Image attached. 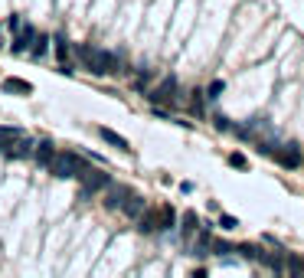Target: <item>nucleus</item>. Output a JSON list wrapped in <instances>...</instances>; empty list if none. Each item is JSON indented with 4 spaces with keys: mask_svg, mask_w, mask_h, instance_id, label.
Here are the masks:
<instances>
[{
    "mask_svg": "<svg viewBox=\"0 0 304 278\" xmlns=\"http://www.w3.org/2000/svg\"><path fill=\"white\" fill-rule=\"evenodd\" d=\"M75 56H79V62H82L92 76H115V72H118V66H121L115 52L98 49V46H88V43L75 46Z\"/></svg>",
    "mask_w": 304,
    "mask_h": 278,
    "instance_id": "f257e3e1",
    "label": "nucleus"
},
{
    "mask_svg": "<svg viewBox=\"0 0 304 278\" xmlns=\"http://www.w3.org/2000/svg\"><path fill=\"white\" fill-rule=\"evenodd\" d=\"M49 170H52L56 177H62V180H72V177H79V174L85 170V160L79 157V154H72V151H59V154L52 157Z\"/></svg>",
    "mask_w": 304,
    "mask_h": 278,
    "instance_id": "f03ea898",
    "label": "nucleus"
},
{
    "mask_svg": "<svg viewBox=\"0 0 304 278\" xmlns=\"http://www.w3.org/2000/svg\"><path fill=\"white\" fill-rule=\"evenodd\" d=\"M79 180H82V190H79V196H92L98 190H105V187H111V177L105 174V170H95V167H85L82 174H79Z\"/></svg>",
    "mask_w": 304,
    "mask_h": 278,
    "instance_id": "7ed1b4c3",
    "label": "nucleus"
},
{
    "mask_svg": "<svg viewBox=\"0 0 304 278\" xmlns=\"http://www.w3.org/2000/svg\"><path fill=\"white\" fill-rule=\"evenodd\" d=\"M4 154L7 157H33V154H36V141H33L30 134H16L10 144H7Z\"/></svg>",
    "mask_w": 304,
    "mask_h": 278,
    "instance_id": "20e7f679",
    "label": "nucleus"
},
{
    "mask_svg": "<svg viewBox=\"0 0 304 278\" xmlns=\"http://www.w3.org/2000/svg\"><path fill=\"white\" fill-rule=\"evenodd\" d=\"M174 92H177V79H174V76H167L157 88H150L147 98H150L154 105H164V102H174Z\"/></svg>",
    "mask_w": 304,
    "mask_h": 278,
    "instance_id": "39448f33",
    "label": "nucleus"
},
{
    "mask_svg": "<svg viewBox=\"0 0 304 278\" xmlns=\"http://www.w3.org/2000/svg\"><path fill=\"white\" fill-rule=\"evenodd\" d=\"M0 88H4L7 95H33V85L26 82V79H16V76H7L4 82H0Z\"/></svg>",
    "mask_w": 304,
    "mask_h": 278,
    "instance_id": "423d86ee",
    "label": "nucleus"
},
{
    "mask_svg": "<svg viewBox=\"0 0 304 278\" xmlns=\"http://www.w3.org/2000/svg\"><path fill=\"white\" fill-rule=\"evenodd\" d=\"M128 196H131V187H108V196H105V206H108V210H121V206H124V200H128Z\"/></svg>",
    "mask_w": 304,
    "mask_h": 278,
    "instance_id": "0eeeda50",
    "label": "nucleus"
},
{
    "mask_svg": "<svg viewBox=\"0 0 304 278\" xmlns=\"http://www.w3.org/2000/svg\"><path fill=\"white\" fill-rule=\"evenodd\" d=\"M33 40H36V30H33L30 23L23 26L20 33H16V40H13V52L16 56H23V52H30V46H33Z\"/></svg>",
    "mask_w": 304,
    "mask_h": 278,
    "instance_id": "6e6552de",
    "label": "nucleus"
},
{
    "mask_svg": "<svg viewBox=\"0 0 304 278\" xmlns=\"http://www.w3.org/2000/svg\"><path fill=\"white\" fill-rule=\"evenodd\" d=\"M56 154H59V151H56V144H52L49 138H46V141H36V154H33V157H36V164H40V167H49Z\"/></svg>",
    "mask_w": 304,
    "mask_h": 278,
    "instance_id": "1a4fd4ad",
    "label": "nucleus"
},
{
    "mask_svg": "<svg viewBox=\"0 0 304 278\" xmlns=\"http://www.w3.org/2000/svg\"><path fill=\"white\" fill-rule=\"evenodd\" d=\"M121 213L128 219H138L141 213H144V196H138V193H131L128 200H124V206H121Z\"/></svg>",
    "mask_w": 304,
    "mask_h": 278,
    "instance_id": "9d476101",
    "label": "nucleus"
},
{
    "mask_svg": "<svg viewBox=\"0 0 304 278\" xmlns=\"http://www.w3.org/2000/svg\"><path fill=\"white\" fill-rule=\"evenodd\" d=\"M98 134H102V141H105V144H111V147H118V151H131V144L121 138L118 131H111V128H105V124H102V128H98Z\"/></svg>",
    "mask_w": 304,
    "mask_h": 278,
    "instance_id": "9b49d317",
    "label": "nucleus"
},
{
    "mask_svg": "<svg viewBox=\"0 0 304 278\" xmlns=\"http://www.w3.org/2000/svg\"><path fill=\"white\" fill-rule=\"evenodd\" d=\"M138 229L141 232H157L160 229V213H141V216H138Z\"/></svg>",
    "mask_w": 304,
    "mask_h": 278,
    "instance_id": "f8f14e48",
    "label": "nucleus"
},
{
    "mask_svg": "<svg viewBox=\"0 0 304 278\" xmlns=\"http://www.w3.org/2000/svg\"><path fill=\"white\" fill-rule=\"evenodd\" d=\"M49 43H52V40L46 36V33H36V40H33V46H30V56H36V59H40V56H46Z\"/></svg>",
    "mask_w": 304,
    "mask_h": 278,
    "instance_id": "ddd939ff",
    "label": "nucleus"
},
{
    "mask_svg": "<svg viewBox=\"0 0 304 278\" xmlns=\"http://www.w3.org/2000/svg\"><path fill=\"white\" fill-rule=\"evenodd\" d=\"M196 229H200V219H196V213H183V236L190 239Z\"/></svg>",
    "mask_w": 304,
    "mask_h": 278,
    "instance_id": "4468645a",
    "label": "nucleus"
},
{
    "mask_svg": "<svg viewBox=\"0 0 304 278\" xmlns=\"http://www.w3.org/2000/svg\"><path fill=\"white\" fill-rule=\"evenodd\" d=\"M157 213H160V229H170L174 223H177V213L170 210V206H160Z\"/></svg>",
    "mask_w": 304,
    "mask_h": 278,
    "instance_id": "2eb2a0df",
    "label": "nucleus"
},
{
    "mask_svg": "<svg viewBox=\"0 0 304 278\" xmlns=\"http://www.w3.org/2000/svg\"><path fill=\"white\" fill-rule=\"evenodd\" d=\"M239 252H242L245 258H249V262H262V249H258V246H249V242H245V246H239Z\"/></svg>",
    "mask_w": 304,
    "mask_h": 278,
    "instance_id": "dca6fc26",
    "label": "nucleus"
},
{
    "mask_svg": "<svg viewBox=\"0 0 304 278\" xmlns=\"http://www.w3.org/2000/svg\"><path fill=\"white\" fill-rule=\"evenodd\" d=\"M275 157H278V164H284V167H298L301 164V157L294 154V151H278Z\"/></svg>",
    "mask_w": 304,
    "mask_h": 278,
    "instance_id": "f3484780",
    "label": "nucleus"
},
{
    "mask_svg": "<svg viewBox=\"0 0 304 278\" xmlns=\"http://www.w3.org/2000/svg\"><path fill=\"white\" fill-rule=\"evenodd\" d=\"M222 92H226V82H222V79H216V82H210V88H206V98H219Z\"/></svg>",
    "mask_w": 304,
    "mask_h": 278,
    "instance_id": "a211bd4d",
    "label": "nucleus"
},
{
    "mask_svg": "<svg viewBox=\"0 0 304 278\" xmlns=\"http://www.w3.org/2000/svg\"><path fill=\"white\" fill-rule=\"evenodd\" d=\"M190 112L203 115V92H193V98H190Z\"/></svg>",
    "mask_w": 304,
    "mask_h": 278,
    "instance_id": "6ab92c4d",
    "label": "nucleus"
},
{
    "mask_svg": "<svg viewBox=\"0 0 304 278\" xmlns=\"http://www.w3.org/2000/svg\"><path fill=\"white\" fill-rule=\"evenodd\" d=\"M229 164L236 167V170H245V167H249V160H245L242 154H229Z\"/></svg>",
    "mask_w": 304,
    "mask_h": 278,
    "instance_id": "aec40b11",
    "label": "nucleus"
},
{
    "mask_svg": "<svg viewBox=\"0 0 304 278\" xmlns=\"http://www.w3.org/2000/svg\"><path fill=\"white\" fill-rule=\"evenodd\" d=\"M219 226H222V229H236L239 219H236V216H219Z\"/></svg>",
    "mask_w": 304,
    "mask_h": 278,
    "instance_id": "412c9836",
    "label": "nucleus"
},
{
    "mask_svg": "<svg viewBox=\"0 0 304 278\" xmlns=\"http://www.w3.org/2000/svg\"><path fill=\"white\" fill-rule=\"evenodd\" d=\"M213 252H216V255H226V252H232V246H229V242H213Z\"/></svg>",
    "mask_w": 304,
    "mask_h": 278,
    "instance_id": "4be33fe9",
    "label": "nucleus"
},
{
    "mask_svg": "<svg viewBox=\"0 0 304 278\" xmlns=\"http://www.w3.org/2000/svg\"><path fill=\"white\" fill-rule=\"evenodd\" d=\"M10 30H13V33L23 30V20H20V16H10Z\"/></svg>",
    "mask_w": 304,
    "mask_h": 278,
    "instance_id": "5701e85b",
    "label": "nucleus"
},
{
    "mask_svg": "<svg viewBox=\"0 0 304 278\" xmlns=\"http://www.w3.org/2000/svg\"><path fill=\"white\" fill-rule=\"evenodd\" d=\"M216 128H219V131H229L232 124H229V118H222V115H219V118H216Z\"/></svg>",
    "mask_w": 304,
    "mask_h": 278,
    "instance_id": "b1692460",
    "label": "nucleus"
}]
</instances>
